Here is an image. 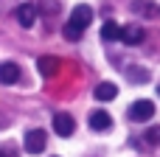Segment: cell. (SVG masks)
I'll list each match as a JSON object with an SVG mask.
<instances>
[{
	"mask_svg": "<svg viewBox=\"0 0 160 157\" xmlns=\"http://www.w3.org/2000/svg\"><path fill=\"white\" fill-rule=\"evenodd\" d=\"M90 22H93V8L90 6H76L73 11H70V17H68V25H65V39H70V42H79L82 39V34H84V28H90Z\"/></svg>",
	"mask_w": 160,
	"mask_h": 157,
	"instance_id": "obj_1",
	"label": "cell"
},
{
	"mask_svg": "<svg viewBox=\"0 0 160 157\" xmlns=\"http://www.w3.org/2000/svg\"><path fill=\"white\" fill-rule=\"evenodd\" d=\"M152 115H155V104H152L149 98H141V101H135V104L129 107V118H132L135 124H146Z\"/></svg>",
	"mask_w": 160,
	"mask_h": 157,
	"instance_id": "obj_2",
	"label": "cell"
},
{
	"mask_svg": "<svg viewBox=\"0 0 160 157\" xmlns=\"http://www.w3.org/2000/svg\"><path fill=\"white\" fill-rule=\"evenodd\" d=\"M45 143H48V135H45V129H31L28 135H25V152L28 155H42L45 152Z\"/></svg>",
	"mask_w": 160,
	"mask_h": 157,
	"instance_id": "obj_3",
	"label": "cell"
},
{
	"mask_svg": "<svg viewBox=\"0 0 160 157\" xmlns=\"http://www.w3.org/2000/svg\"><path fill=\"white\" fill-rule=\"evenodd\" d=\"M53 132H56L59 138H70V135L76 132V121H73L68 112H59V115H53Z\"/></svg>",
	"mask_w": 160,
	"mask_h": 157,
	"instance_id": "obj_4",
	"label": "cell"
},
{
	"mask_svg": "<svg viewBox=\"0 0 160 157\" xmlns=\"http://www.w3.org/2000/svg\"><path fill=\"white\" fill-rule=\"evenodd\" d=\"M87 124H90V129H93V132H107V129L112 126V115H110V112H104V110H96V112H90Z\"/></svg>",
	"mask_w": 160,
	"mask_h": 157,
	"instance_id": "obj_5",
	"label": "cell"
},
{
	"mask_svg": "<svg viewBox=\"0 0 160 157\" xmlns=\"http://www.w3.org/2000/svg\"><path fill=\"white\" fill-rule=\"evenodd\" d=\"M143 28L138 25V22H129V25H121V39L127 42V45H138V42H143Z\"/></svg>",
	"mask_w": 160,
	"mask_h": 157,
	"instance_id": "obj_6",
	"label": "cell"
},
{
	"mask_svg": "<svg viewBox=\"0 0 160 157\" xmlns=\"http://www.w3.org/2000/svg\"><path fill=\"white\" fill-rule=\"evenodd\" d=\"M14 17H17V22H20L22 28H31V25H34V20H37V8H34L31 3H22V6L14 11Z\"/></svg>",
	"mask_w": 160,
	"mask_h": 157,
	"instance_id": "obj_7",
	"label": "cell"
},
{
	"mask_svg": "<svg viewBox=\"0 0 160 157\" xmlns=\"http://www.w3.org/2000/svg\"><path fill=\"white\" fill-rule=\"evenodd\" d=\"M37 67H39V73H42L45 79H51V76H56V73H59V67H62V65H59V59H56V56H39V59H37Z\"/></svg>",
	"mask_w": 160,
	"mask_h": 157,
	"instance_id": "obj_8",
	"label": "cell"
},
{
	"mask_svg": "<svg viewBox=\"0 0 160 157\" xmlns=\"http://www.w3.org/2000/svg\"><path fill=\"white\" fill-rule=\"evenodd\" d=\"M20 79V67L14 62H3L0 65V84H17Z\"/></svg>",
	"mask_w": 160,
	"mask_h": 157,
	"instance_id": "obj_9",
	"label": "cell"
},
{
	"mask_svg": "<svg viewBox=\"0 0 160 157\" xmlns=\"http://www.w3.org/2000/svg\"><path fill=\"white\" fill-rule=\"evenodd\" d=\"M98 101H112L115 96H118V87L112 84V81H101V84H96V93H93Z\"/></svg>",
	"mask_w": 160,
	"mask_h": 157,
	"instance_id": "obj_10",
	"label": "cell"
},
{
	"mask_svg": "<svg viewBox=\"0 0 160 157\" xmlns=\"http://www.w3.org/2000/svg\"><path fill=\"white\" fill-rule=\"evenodd\" d=\"M101 39H104V42H115V39H121V25H118L115 20H107V22L101 25Z\"/></svg>",
	"mask_w": 160,
	"mask_h": 157,
	"instance_id": "obj_11",
	"label": "cell"
},
{
	"mask_svg": "<svg viewBox=\"0 0 160 157\" xmlns=\"http://www.w3.org/2000/svg\"><path fill=\"white\" fill-rule=\"evenodd\" d=\"M127 79H129L132 84H146V81H149V70H146V67H129Z\"/></svg>",
	"mask_w": 160,
	"mask_h": 157,
	"instance_id": "obj_12",
	"label": "cell"
},
{
	"mask_svg": "<svg viewBox=\"0 0 160 157\" xmlns=\"http://www.w3.org/2000/svg\"><path fill=\"white\" fill-rule=\"evenodd\" d=\"M135 8H138L141 14H146V17H158V14H160L158 8H152V3H146V0H143V3H138Z\"/></svg>",
	"mask_w": 160,
	"mask_h": 157,
	"instance_id": "obj_13",
	"label": "cell"
},
{
	"mask_svg": "<svg viewBox=\"0 0 160 157\" xmlns=\"http://www.w3.org/2000/svg\"><path fill=\"white\" fill-rule=\"evenodd\" d=\"M146 140H149L152 146H160V126H152V129L146 132Z\"/></svg>",
	"mask_w": 160,
	"mask_h": 157,
	"instance_id": "obj_14",
	"label": "cell"
},
{
	"mask_svg": "<svg viewBox=\"0 0 160 157\" xmlns=\"http://www.w3.org/2000/svg\"><path fill=\"white\" fill-rule=\"evenodd\" d=\"M0 157H14L11 152H6V149H0Z\"/></svg>",
	"mask_w": 160,
	"mask_h": 157,
	"instance_id": "obj_15",
	"label": "cell"
},
{
	"mask_svg": "<svg viewBox=\"0 0 160 157\" xmlns=\"http://www.w3.org/2000/svg\"><path fill=\"white\" fill-rule=\"evenodd\" d=\"M158 96H160V87H158Z\"/></svg>",
	"mask_w": 160,
	"mask_h": 157,
	"instance_id": "obj_16",
	"label": "cell"
}]
</instances>
